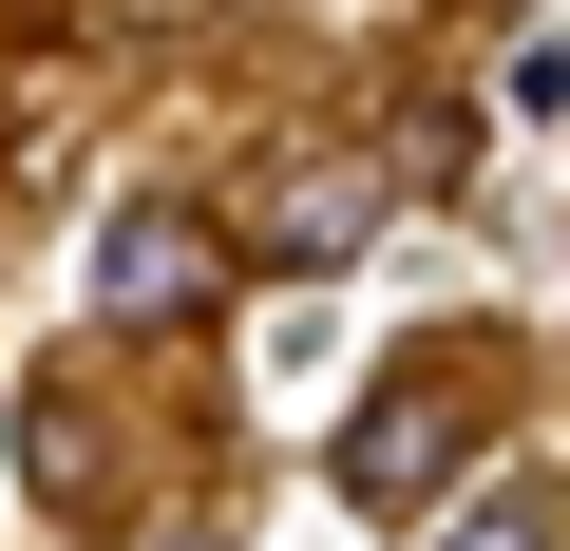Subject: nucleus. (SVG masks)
Returning <instances> with one entry per match:
<instances>
[{
	"label": "nucleus",
	"mask_w": 570,
	"mask_h": 551,
	"mask_svg": "<svg viewBox=\"0 0 570 551\" xmlns=\"http://www.w3.org/2000/svg\"><path fill=\"white\" fill-rule=\"evenodd\" d=\"M96 305H115V324H209V305H228V228H209L190 190H134V209L96 228Z\"/></svg>",
	"instance_id": "f257e3e1"
},
{
	"label": "nucleus",
	"mask_w": 570,
	"mask_h": 551,
	"mask_svg": "<svg viewBox=\"0 0 570 551\" xmlns=\"http://www.w3.org/2000/svg\"><path fill=\"white\" fill-rule=\"evenodd\" d=\"M343 494H362V513H438V494H456V419H438V400H381V419L343 437Z\"/></svg>",
	"instance_id": "f03ea898"
},
{
	"label": "nucleus",
	"mask_w": 570,
	"mask_h": 551,
	"mask_svg": "<svg viewBox=\"0 0 570 551\" xmlns=\"http://www.w3.org/2000/svg\"><path fill=\"white\" fill-rule=\"evenodd\" d=\"M362 228H381V171H285V209H266V247H285V266H343Z\"/></svg>",
	"instance_id": "7ed1b4c3"
},
{
	"label": "nucleus",
	"mask_w": 570,
	"mask_h": 551,
	"mask_svg": "<svg viewBox=\"0 0 570 551\" xmlns=\"http://www.w3.org/2000/svg\"><path fill=\"white\" fill-rule=\"evenodd\" d=\"M438 551H570V532H551V494H532V475H494V494H456V513H438Z\"/></svg>",
	"instance_id": "20e7f679"
},
{
	"label": "nucleus",
	"mask_w": 570,
	"mask_h": 551,
	"mask_svg": "<svg viewBox=\"0 0 570 551\" xmlns=\"http://www.w3.org/2000/svg\"><path fill=\"white\" fill-rule=\"evenodd\" d=\"M171 551H228V532H171Z\"/></svg>",
	"instance_id": "39448f33"
}]
</instances>
